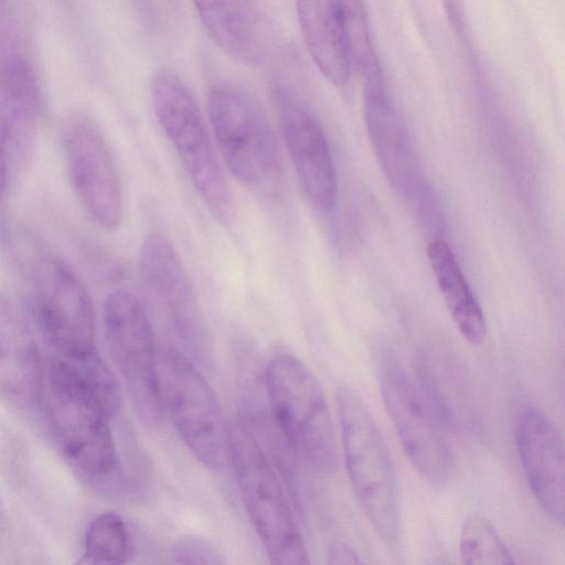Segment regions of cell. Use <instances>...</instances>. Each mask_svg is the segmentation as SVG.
Here are the masks:
<instances>
[{"label": "cell", "instance_id": "obj_17", "mask_svg": "<svg viewBox=\"0 0 565 565\" xmlns=\"http://www.w3.org/2000/svg\"><path fill=\"white\" fill-rule=\"evenodd\" d=\"M194 6L206 32L224 52L246 64L265 60L273 29L257 6L245 1H198Z\"/></svg>", "mask_w": 565, "mask_h": 565}, {"label": "cell", "instance_id": "obj_26", "mask_svg": "<svg viewBox=\"0 0 565 565\" xmlns=\"http://www.w3.org/2000/svg\"><path fill=\"white\" fill-rule=\"evenodd\" d=\"M126 559L100 548L84 546L83 555L74 565H125Z\"/></svg>", "mask_w": 565, "mask_h": 565}, {"label": "cell", "instance_id": "obj_23", "mask_svg": "<svg viewBox=\"0 0 565 565\" xmlns=\"http://www.w3.org/2000/svg\"><path fill=\"white\" fill-rule=\"evenodd\" d=\"M34 13L22 1H0V57H32Z\"/></svg>", "mask_w": 565, "mask_h": 565}, {"label": "cell", "instance_id": "obj_18", "mask_svg": "<svg viewBox=\"0 0 565 565\" xmlns=\"http://www.w3.org/2000/svg\"><path fill=\"white\" fill-rule=\"evenodd\" d=\"M297 17L306 46L320 72L334 85L349 81L343 1H300Z\"/></svg>", "mask_w": 565, "mask_h": 565}, {"label": "cell", "instance_id": "obj_10", "mask_svg": "<svg viewBox=\"0 0 565 565\" xmlns=\"http://www.w3.org/2000/svg\"><path fill=\"white\" fill-rule=\"evenodd\" d=\"M141 279L166 312L181 350L194 364L207 367L213 344L193 286L173 244L153 232L143 239L138 260Z\"/></svg>", "mask_w": 565, "mask_h": 565}, {"label": "cell", "instance_id": "obj_3", "mask_svg": "<svg viewBox=\"0 0 565 565\" xmlns=\"http://www.w3.org/2000/svg\"><path fill=\"white\" fill-rule=\"evenodd\" d=\"M269 414L291 457L319 473H331L337 447L331 416L315 374L296 356L279 353L265 373Z\"/></svg>", "mask_w": 565, "mask_h": 565}, {"label": "cell", "instance_id": "obj_13", "mask_svg": "<svg viewBox=\"0 0 565 565\" xmlns=\"http://www.w3.org/2000/svg\"><path fill=\"white\" fill-rule=\"evenodd\" d=\"M275 99L282 141L299 189L315 210L328 212L337 200L338 180L323 129L291 93L279 89Z\"/></svg>", "mask_w": 565, "mask_h": 565}, {"label": "cell", "instance_id": "obj_2", "mask_svg": "<svg viewBox=\"0 0 565 565\" xmlns=\"http://www.w3.org/2000/svg\"><path fill=\"white\" fill-rule=\"evenodd\" d=\"M337 406L348 478L377 537L393 545L401 531L396 476L385 440L363 398L342 385Z\"/></svg>", "mask_w": 565, "mask_h": 565}, {"label": "cell", "instance_id": "obj_9", "mask_svg": "<svg viewBox=\"0 0 565 565\" xmlns=\"http://www.w3.org/2000/svg\"><path fill=\"white\" fill-rule=\"evenodd\" d=\"M103 327L114 365L139 420L150 427L164 415L158 356L150 320L140 301L127 290L108 295Z\"/></svg>", "mask_w": 565, "mask_h": 565}, {"label": "cell", "instance_id": "obj_15", "mask_svg": "<svg viewBox=\"0 0 565 565\" xmlns=\"http://www.w3.org/2000/svg\"><path fill=\"white\" fill-rule=\"evenodd\" d=\"M44 361L15 303L0 292V397L28 419H42Z\"/></svg>", "mask_w": 565, "mask_h": 565}, {"label": "cell", "instance_id": "obj_27", "mask_svg": "<svg viewBox=\"0 0 565 565\" xmlns=\"http://www.w3.org/2000/svg\"><path fill=\"white\" fill-rule=\"evenodd\" d=\"M11 189L9 169L7 163L6 153L0 141V202L8 190Z\"/></svg>", "mask_w": 565, "mask_h": 565}, {"label": "cell", "instance_id": "obj_19", "mask_svg": "<svg viewBox=\"0 0 565 565\" xmlns=\"http://www.w3.org/2000/svg\"><path fill=\"white\" fill-rule=\"evenodd\" d=\"M427 257L447 310L463 339L481 345L487 337L483 311L476 299L451 247L443 239H433Z\"/></svg>", "mask_w": 565, "mask_h": 565}, {"label": "cell", "instance_id": "obj_1", "mask_svg": "<svg viewBox=\"0 0 565 565\" xmlns=\"http://www.w3.org/2000/svg\"><path fill=\"white\" fill-rule=\"evenodd\" d=\"M110 418L97 392L75 367L46 356L42 419L58 454L88 482H103L118 472Z\"/></svg>", "mask_w": 565, "mask_h": 565}, {"label": "cell", "instance_id": "obj_7", "mask_svg": "<svg viewBox=\"0 0 565 565\" xmlns=\"http://www.w3.org/2000/svg\"><path fill=\"white\" fill-rule=\"evenodd\" d=\"M32 278L34 315L47 356L77 363L99 354L93 302L78 276L60 258L41 253Z\"/></svg>", "mask_w": 565, "mask_h": 565}, {"label": "cell", "instance_id": "obj_25", "mask_svg": "<svg viewBox=\"0 0 565 565\" xmlns=\"http://www.w3.org/2000/svg\"><path fill=\"white\" fill-rule=\"evenodd\" d=\"M326 565H364L358 553L342 541H332L326 552Z\"/></svg>", "mask_w": 565, "mask_h": 565}, {"label": "cell", "instance_id": "obj_22", "mask_svg": "<svg viewBox=\"0 0 565 565\" xmlns=\"http://www.w3.org/2000/svg\"><path fill=\"white\" fill-rule=\"evenodd\" d=\"M459 552L462 565H516L493 524L476 512L462 522Z\"/></svg>", "mask_w": 565, "mask_h": 565}, {"label": "cell", "instance_id": "obj_5", "mask_svg": "<svg viewBox=\"0 0 565 565\" xmlns=\"http://www.w3.org/2000/svg\"><path fill=\"white\" fill-rule=\"evenodd\" d=\"M228 458L243 505L270 565H311L281 483L244 422L228 425Z\"/></svg>", "mask_w": 565, "mask_h": 565}, {"label": "cell", "instance_id": "obj_6", "mask_svg": "<svg viewBox=\"0 0 565 565\" xmlns=\"http://www.w3.org/2000/svg\"><path fill=\"white\" fill-rule=\"evenodd\" d=\"M150 92L157 119L196 193L215 220L231 222L233 195L192 90L178 73L162 68L153 74Z\"/></svg>", "mask_w": 565, "mask_h": 565}, {"label": "cell", "instance_id": "obj_20", "mask_svg": "<svg viewBox=\"0 0 565 565\" xmlns=\"http://www.w3.org/2000/svg\"><path fill=\"white\" fill-rule=\"evenodd\" d=\"M365 121L370 140L385 175L404 186L412 169L405 131L386 99L366 100Z\"/></svg>", "mask_w": 565, "mask_h": 565}, {"label": "cell", "instance_id": "obj_8", "mask_svg": "<svg viewBox=\"0 0 565 565\" xmlns=\"http://www.w3.org/2000/svg\"><path fill=\"white\" fill-rule=\"evenodd\" d=\"M158 365L164 412L183 443L206 468H222L228 458V426L213 390L174 347L159 349Z\"/></svg>", "mask_w": 565, "mask_h": 565}, {"label": "cell", "instance_id": "obj_21", "mask_svg": "<svg viewBox=\"0 0 565 565\" xmlns=\"http://www.w3.org/2000/svg\"><path fill=\"white\" fill-rule=\"evenodd\" d=\"M345 39L350 65L356 68L366 100H382L385 85L380 61L370 35L366 10L361 1H343Z\"/></svg>", "mask_w": 565, "mask_h": 565}, {"label": "cell", "instance_id": "obj_12", "mask_svg": "<svg viewBox=\"0 0 565 565\" xmlns=\"http://www.w3.org/2000/svg\"><path fill=\"white\" fill-rule=\"evenodd\" d=\"M386 412L403 451L416 472L430 484H443L454 471V455L431 409L409 376L396 367L381 380Z\"/></svg>", "mask_w": 565, "mask_h": 565}, {"label": "cell", "instance_id": "obj_14", "mask_svg": "<svg viewBox=\"0 0 565 565\" xmlns=\"http://www.w3.org/2000/svg\"><path fill=\"white\" fill-rule=\"evenodd\" d=\"M43 96L31 58H0V141L14 186L30 168Z\"/></svg>", "mask_w": 565, "mask_h": 565}, {"label": "cell", "instance_id": "obj_16", "mask_svg": "<svg viewBox=\"0 0 565 565\" xmlns=\"http://www.w3.org/2000/svg\"><path fill=\"white\" fill-rule=\"evenodd\" d=\"M515 444L529 488L555 522L565 519V450L562 434L540 409L529 407L515 427Z\"/></svg>", "mask_w": 565, "mask_h": 565}, {"label": "cell", "instance_id": "obj_24", "mask_svg": "<svg viewBox=\"0 0 565 565\" xmlns=\"http://www.w3.org/2000/svg\"><path fill=\"white\" fill-rule=\"evenodd\" d=\"M172 557L178 565H226L214 546L193 535L183 536L174 543Z\"/></svg>", "mask_w": 565, "mask_h": 565}, {"label": "cell", "instance_id": "obj_11", "mask_svg": "<svg viewBox=\"0 0 565 565\" xmlns=\"http://www.w3.org/2000/svg\"><path fill=\"white\" fill-rule=\"evenodd\" d=\"M62 142L73 189L87 216L104 230H116L124 220V193L110 145L90 118L70 117Z\"/></svg>", "mask_w": 565, "mask_h": 565}, {"label": "cell", "instance_id": "obj_4", "mask_svg": "<svg viewBox=\"0 0 565 565\" xmlns=\"http://www.w3.org/2000/svg\"><path fill=\"white\" fill-rule=\"evenodd\" d=\"M206 103L215 141L231 174L254 192H274L281 180V154L258 102L237 84L217 82L210 86Z\"/></svg>", "mask_w": 565, "mask_h": 565}]
</instances>
